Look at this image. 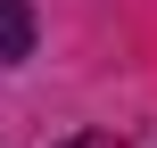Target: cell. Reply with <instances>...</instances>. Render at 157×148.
Instances as JSON below:
<instances>
[{
  "label": "cell",
  "mask_w": 157,
  "mask_h": 148,
  "mask_svg": "<svg viewBox=\"0 0 157 148\" xmlns=\"http://www.w3.org/2000/svg\"><path fill=\"white\" fill-rule=\"evenodd\" d=\"M33 58V0H0V66Z\"/></svg>",
  "instance_id": "cell-1"
},
{
  "label": "cell",
  "mask_w": 157,
  "mask_h": 148,
  "mask_svg": "<svg viewBox=\"0 0 157 148\" xmlns=\"http://www.w3.org/2000/svg\"><path fill=\"white\" fill-rule=\"evenodd\" d=\"M75 148H99V140H75Z\"/></svg>",
  "instance_id": "cell-2"
}]
</instances>
